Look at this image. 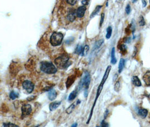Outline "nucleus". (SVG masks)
Returning a JSON list of instances; mask_svg holds the SVG:
<instances>
[{
  "mask_svg": "<svg viewBox=\"0 0 150 127\" xmlns=\"http://www.w3.org/2000/svg\"><path fill=\"white\" fill-rule=\"evenodd\" d=\"M69 57L67 54H63L55 60V63L58 67L60 68H67L71 65V62H69Z\"/></svg>",
  "mask_w": 150,
  "mask_h": 127,
  "instance_id": "obj_1",
  "label": "nucleus"
},
{
  "mask_svg": "<svg viewBox=\"0 0 150 127\" xmlns=\"http://www.w3.org/2000/svg\"><path fill=\"white\" fill-rule=\"evenodd\" d=\"M40 69L41 71L47 74H54L57 72V68L53 63L47 61L41 62Z\"/></svg>",
  "mask_w": 150,
  "mask_h": 127,
  "instance_id": "obj_2",
  "label": "nucleus"
},
{
  "mask_svg": "<svg viewBox=\"0 0 150 127\" xmlns=\"http://www.w3.org/2000/svg\"><path fill=\"white\" fill-rule=\"evenodd\" d=\"M91 82V76L90 74L88 71H85L83 76V77L79 83L78 89L79 90L84 89H88L89 88Z\"/></svg>",
  "mask_w": 150,
  "mask_h": 127,
  "instance_id": "obj_3",
  "label": "nucleus"
},
{
  "mask_svg": "<svg viewBox=\"0 0 150 127\" xmlns=\"http://www.w3.org/2000/svg\"><path fill=\"white\" fill-rule=\"evenodd\" d=\"M63 37H64L63 35L61 32H54L52 35L50 37V40L51 45L53 46H57L60 45L62 43Z\"/></svg>",
  "mask_w": 150,
  "mask_h": 127,
  "instance_id": "obj_4",
  "label": "nucleus"
},
{
  "mask_svg": "<svg viewBox=\"0 0 150 127\" xmlns=\"http://www.w3.org/2000/svg\"><path fill=\"white\" fill-rule=\"evenodd\" d=\"M22 87L28 93H31L34 90L35 85L33 83L29 80H26L23 82Z\"/></svg>",
  "mask_w": 150,
  "mask_h": 127,
  "instance_id": "obj_5",
  "label": "nucleus"
},
{
  "mask_svg": "<svg viewBox=\"0 0 150 127\" xmlns=\"http://www.w3.org/2000/svg\"><path fill=\"white\" fill-rule=\"evenodd\" d=\"M22 117L24 118L30 115L32 112V107L29 104H24L22 107Z\"/></svg>",
  "mask_w": 150,
  "mask_h": 127,
  "instance_id": "obj_6",
  "label": "nucleus"
},
{
  "mask_svg": "<svg viewBox=\"0 0 150 127\" xmlns=\"http://www.w3.org/2000/svg\"><path fill=\"white\" fill-rule=\"evenodd\" d=\"M77 16L76 15V10H75L74 9H71L68 13L67 16V19L68 21L70 22H73L76 19V17Z\"/></svg>",
  "mask_w": 150,
  "mask_h": 127,
  "instance_id": "obj_7",
  "label": "nucleus"
},
{
  "mask_svg": "<svg viewBox=\"0 0 150 127\" xmlns=\"http://www.w3.org/2000/svg\"><path fill=\"white\" fill-rule=\"evenodd\" d=\"M86 10V8L85 6H80L76 10V15L78 18H81L84 16L85 12Z\"/></svg>",
  "mask_w": 150,
  "mask_h": 127,
  "instance_id": "obj_8",
  "label": "nucleus"
},
{
  "mask_svg": "<svg viewBox=\"0 0 150 127\" xmlns=\"http://www.w3.org/2000/svg\"><path fill=\"white\" fill-rule=\"evenodd\" d=\"M76 76L74 75H71L68 77L66 83L67 88H70V87L74 83L76 80Z\"/></svg>",
  "mask_w": 150,
  "mask_h": 127,
  "instance_id": "obj_9",
  "label": "nucleus"
},
{
  "mask_svg": "<svg viewBox=\"0 0 150 127\" xmlns=\"http://www.w3.org/2000/svg\"><path fill=\"white\" fill-rule=\"evenodd\" d=\"M132 82L133 83V84L135 86V87H141L142 86V83L141 82L140 80V79H139V77L137 76H134L133 77H132Z\"/></svg>",
  "mask_w": 150,
  "mask_h": 127,
  "instance_id": "obj_10",
  "label": "nucleus"
},
{
  "mask_svg": "<svg viewBox=\"0 0 150 127\" xmlns=\"http://www.w3.org/2000/svg\"><path fill=\"white\" fill-rule=\"evenodd\" d=\"M57 96V93L55 90L51 89L49 91L48 93V98L50 101H54Z\"/></svg>",
  "mask_w": 150,
  "mask_h": 127,
  "instance_id": "obj_11",
  "label": "nucleus"
},
{
  "mask_svg": "<svg viewBox=\"0 0 150 127\" xmlns=\"http://www.w3.org/2000/svg\"><path fill=\"white\" fill-rule=\"evenodd\" d=\"M143 80L146 85L150 87V71H147L143 77Z\"/></svg>",
  "mask_w": 150,
  "mask_h": 127,
  "instance_id": "obj_12",
  "label": "nucleus"
},
{
  "mask_svg": "<svg viewBox=\"0 0 150 127\" xmlns=\"http://www.w3.org/2000/svg\"><path fill=\"white\" fill-rule=\"evenodd\" d=\"M138 114L143 119H144L147 117L148 115V110L145 109H139L138 111Z\"/></svg>",
  "mask_w": 150,
  "mask_h": 127,
  "instance_id": "obj_13",
  "label": "nucleus"
},
{
  "mask_svg": "<svg viewBox=\"0 0 150 127\" xmlns=\"http://www.w3.org/2000/svg\"><path fill=\"white\" fill-rule=\"evenodd\" d=\"M80 103V101L78 100L77 102H76L75 103L72 104V105H70L67 108V109L66 110V112L68 114H70L71 113H72V111H74V110L75 109V107L77 105H78Z\"/></svg>",
  "mask_w": 150,
  "mask_h": 127,
  "instance_id": "obj_14",
  "label": "nucleus"
},
{
  "mask_svg": "<svg viewBox=\"0 0 150 127\" xmlns=\"http://www.w3.org/2000/svg\"><path fill=\"white\" fill-rule=\"evenodd\" d=\"M61 104V102H54L51 103L49 106V109L50 111H54L56 110Z\"/></svg>",
  "mask_w": 150,
  "mask_h": 127,
  "instance_id": "obj_15",
  "label": "nucleus"
},
{
  "mask_svg": "<svg viewBox=\"0 0 150 127\" xmlns=\"http://www.w3.org/2000/svg\"><path fill=\"white\" fill-rule=\"evenodd\" d=\"M102 8V6H100V5H98L97 6V7L96 8V9H94V10L93 11V13L91 14V15L90 16V19L94 18L96 15H97L98 14V13L100 11V9Z\"/></svg>",
  "mask_w": 150,
  "mask_h": 127,
  "instance_id": "obj_16",
  "label": "nucleus"
},
{
  "mask_svg": "<svg viewBox=\"0 0 150 127\" xmlns=\"http://www.w3.org/2000/svg\"><path fill=\"white\" fill-rule=\"evenodd\" d=\"M125 60L121 58L119 62V67H118V71H119V73L120 74L121 73V72L122 71L124 68V66H125Z\"/></svg>",
  "mask_w": 150,
  "mask_h": 127,
  "instance_id": "obj_17",
  "label": "nucleus"
},
{
  "mask_svg": "<svg viewBox=\"0 0 150 127\" xmlns=\"http://www.w3.org/2000/svg\"><path fill=\"white\" fill-rule=\"evenodd\" d=\"M111 62L113 65H115L117 62V60L116 58V55H115V48H112V50H111Z\"/></svg>",
  "mask_w": 150,
  "mask_h": 127,
  "instance_id": "obj_18",
  "label": "nucleus"
},
{
  "mask_svg": "<svg viewBox=\"0 0 150 127\" xmlns=\"http://www.w3.org/2000/svg\"><path fill=\"white\" fill-rule=\"evenodd\" d=\"M77 93H78V92L76 90H74L72 92H71L68 97V101H73L74 99H75V98L77 97Z\"/></svg>",
  "mask_w": 150,
  "mask_h": 127,
  "instance_id": "obj_19",
  "label": "nucleus"
},
{
  "mask_svg": "<svg viewBox=\"0 0 150 127\" xmlns=\"http://www.w3.org/2000/svg\"><path fill=\"white\" fill-rule=\"evenodd\" d=\"M104 43V40L103 39H101V40H99L97 41L95 45H94V50H97L98 49H99L102 45Z\"/></svg>",
  "mask_w": 150,
  "mask_h": 127,
  "instance_id": "obj_20",
  "label": "nucleus"
},
{
  "mask_svg": "<svg viewBox=\"0 0 150 127\" xmlns=\"http://www.w3.org/2000/svg\"><path fill=\"white\" fill-rule=\"evenodd\" d=\"M112 28L111 26H109L107 29V34L105 36L106 38L109 39L110 38H111V35H112Z\"/></svg>",
  "mask_w": 150,
  "mask_h": 127,
  "instance_id": "obj_21",
  "label": "nucleus"
},
{
  "mask_svg": "<svg viewBox=\"0 0 150 127\" xmlns=\"http://www.w3.org/2000/svg\"><path fill=\"white\" fill-rule=\"evenodd\" d=\"M83 47L81 45H78L77 46L76 49H75V54H81L83 51Z\"/></svg>",
  "mask_w": 150,
  "mask_h": 127,
  "instance_id": "obj_22",
  "label": "nucleus"
},
{
  "mask_svg": "<svg viewBox=\"0 0 150 127\" xmlns=\"http://www.w3.org/2000/svg\"><path fill=\"white\" fill-rule=\"evenodd\" d=\"M89 50V46L88 45H86L83 49V51H82V53H81V55L82 56H85L86 55V54H88V53Z\"/></svg>",
  "mask_w": 150,
  "mask_h": 127,
  "instance_id": "obj_23",
  "label": "nucleus"
},
{
  "mask_svg": "<svg viewBox=\"0 0 150 127\" xmlns=\"http://www.w3.org/2000/svg\"><path fill=\"white\" fill-rule=\"evenodd\" d=\"M10 98L12 99V100H14L16 99V98L19 97V94L15 92L14 91H12L10 93Z\"/></svg>",
  "mask_w": 150,
  "mask_h": 127,
  "instance_id": "obj_24",
  "label": "nucleus"
},
{
  "mask_svg": "<svg viewBox=\"0 0 150 127\" xmlns=\"http://www.w3.org/2000/svg\"><path fill=\"white\" fill-rule=\"evenodd\" d=\"M120 87H121V84H120V82L117 81L114 85V90L116 92H119L120 91Z\"/></svg>",
  "mask_w": 150,
  "mask_h": 127,
  "instance_id": "obj_25",
  "label": "nucleus"
},
{
  "mask_svg": "<svg viewBox=\"0 0 150 127\" xmlns=\"http://www.w3.org/2000/svg\"><path fill=\"white\" fill-rule=\"evenodd\" d=\"M139 24V26H144L146 24V22H145L144 19V18H143V16L142 15L140 16Z\"/></svg>",
  "mask_w": 150,
  "mask_h": 127,
  "instance_id": "obj_26",
  "label": "nucleus"
},
{
  "mask_svg": "<svg viewBox=\"0 0 150 127\" xmlns=\"http://www.w3.org/2000/svg\"><path fill=\"white\" fill-rule=\"evenodd\" d=\"M105 14L104 13H102L101 14V16H100V24H99V26L100 27L102 26L103 22H104V20H105Z\"/></svg>",
  "mask_w": 150,
  "mask_h": 127,
  "instance_id": "obj_27",
  "label": "nucleus"
},
{
  "mask_svg": "<svg viewBox=\"0 0 150 127\" xmlns=\"http://www.w3.org/2000/svg\"><path fill=\"white\" fill-rule=\"evenodd\" d=\"M119 49H120V51L124 53L125 52L127 51V46L125 45H120V47H119Z\"/></svg>",
  "mask_w": 150,
  "mask_h": 127,
  "instance_id": "obj_28",
  "label": "nucleus"
},
{
  "mask_svg": "<svg viewBox=\"0 0 150 127\" xmlns=\"http://www.w3.org/2000/svg\"><path fill=\"white\" fill-rule=\"evenodd\" d=\"M125 11H126V13L127 14H129L131 12V8H130V6L129 4H128L127 7L125 8Z\"/></svg>",
  "mask_w": 150,
  "mask_h": 127,
  "instance_id": "obj_29",
  "label": "nucleus"
},
{
  "mask_svg": "<svg viewBox=\"0 0 150 127\" xmlns=\"http://www.w3.org/2000/svg\"><path fill=\"white\" fill-rule=\"evenodd\" d=\"M3 126L4 127H18V126L14 124H11V123H4L3 124Z\"/></svg>",
  "mask_w": 150,
  "mask_h": 127,
  "instance_id": "obj_30",
  "label": "nucleus"
},
{
  "mask_svg": "<svg viewBox=\"0 0 150 127\" xmlns=\"http://www.w3.org/2000/svg\"><path fill=\"white\" fill-rule=\"evenodd\" d=\"M68 4H69L71 5H74L76 4L77 0H67Z\"/></svg>",
  "mask_w": 150,
  "mask_h": 127,
  "instance_id": "obj_31",
  "label": "nucleus"
},
{
  "mask_svg": "<svg viewBox=\"0 0 150 127\" xmlns=\"http://www.w3.org/2000/svg\"><path fill=\"white\" fill-rule=\"evenodd\" d=\"M108 124L105 121V120H102V123H101V124H100V126L102 127H108Z\"/></svg>",
  "mask_w": 150,
  "mask_h": 127,
  "instance_id": "obj_32",
  "label": "nucleus"
},
{
  "mask_svg": "<svg viewBox=\"0 0 150 127\" xmlns=\"http://www.w3.org/2000/svg\"><path fill=\"white\" fill-rule=\"evenodd\" d=\"M81 2H82L83 5L84 6H85V5H88L89 4V0H83Z\"/></svg>",
  "mask_w": 150,
  "mask_h": 127,
  "instance_id": "obj_33",
  "label": "nucleus"
},
{
  "mask_svg": "<svg viewBox=\"0 0 150 127\" xmlns=\"http://www.w3.org/2000/svg\"><path fill=\"white\" fill-rule=\"evenodd\" d=\"M142 2L143 7L145 8L147 6V1L146 0H142Z\"/></svg>",
  "mask_w": 150,
  "mask_h": 127,
  "instance_id": "obj_34",
  "label": "nucleus"
},
{
  "mask_svg": "<svg viewBox=\"0 0 150 127\" xmlns=\"http://www.w3.org/2000/svg\"><path fill=\"white\" fill-rule=\"evenodd\" d=\"M108 112H109L108 110H106V111H105V119L106 118V117H107V115H108V114H109Z\"/></svg>",
  "mask_w": 150,
  "mask_h": 127,
  "instance_id": "obj_35",
  "label": "nucleus"
},
{
  "mask_svg": "<svg viewBox=\"0 0 150 127\" xmlns=\"http://www.w3.org/2000/svg\"><path fill=\"white\" fill-rule=\"evenodd\" d=\"M77 123H75L74 124H73V125H72V127H77Z\"/></svg>",
  "mask_w": 150,
  "mask_h": 127,
  "instance_id": "obj_36",
  "label": "nucleus"
},
{
  "mask_svg": "<svg viewBox=\"0 0 150 127\" xmlns=\"http://www.w3.org/2000/svg\"><path fill=\"white\" fill-rule=\"evenodd\" d=\"M132 2H133V3H135V2L137 1V0H132Z\"/></svg>",
  "mask_w": 150,
  "mask_h": 127,
  "instance_id": "obj_37",
  "label": "nucleus"
},
{
  "mask_svg": "<svg viewBox=\"0 0 150 127\" xmlns=\"http://www.w3.org/2000/svg\"></svg>",
  "mask_w": 150,
  "mask_h": 127,
  "instance_id": "obj_38",
  "label": "nucleus"
}]
</instances>
